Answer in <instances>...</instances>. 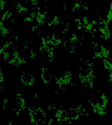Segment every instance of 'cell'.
Returning <instances> with one entry per match:
<instances>
[{
    "label": "cell",
    "instance_id": "cell-6",
    "mask_svg": "<svg viewBox=\"0 0 112 125\" xmlns=\"http://www.w3.org/2000/svg\"><path fill=\"white\" fill-rule=\"evenodd\" d=\"M103 66H104V67L109 70L110 72H112V63L110 62L108 60H106L105 59L104 62H103Z\"/></svg>",
    "mask_w": 112,
    "mask_h": 125
},
{
    "label": "cell",
    "instance_id": "cell-8",
    "mask_svg": "<svg viewBox=\"0 0 112 125\" xmlns=\"http://www.w3.org/2000/svg\"><path fill=\"white\" fill-rule=\"evenodd\" d=\"M108 82L112 83V72H110V73H109V78H108Z\"/></svg>",
    "mask_w": 112,
    "mask_h": 125
},
{
    "label": "cell",
    "instance_id": "cell-7",
    "mask_svg": "<svg viewBox=\"0 0 112 125\" xmlns=\"http://www.w3.org/2000/svg\"><path fill=\"white\" fill-rule=\"evenodd\" d=\"M100 99H101V103L100 104H103L106 105L108 103V97L105 94H102L100 96Z\"/></svg>",
    "mask_w": 112,
    "mask_h": 125
},
{
    "label": "cell",
    "instance_id": "cell-2",
    "mask_svg": "<svg viewBox=\"0 0 112 125\" xmlns=\"http://www.w3.org/2000/svg\"><path fill=\"white\" fill-rule=\"evenodd\" d=\"M21 80L24 84L26 86L33 85L34 82H35V79H34V77L32 76V75L29 74V73H25V72H23L21 75Z\"/></svg>",
    "mask_w": 112,
    "mask_h": 125
},
{
    "label": "cell",
    "instance_id": "cell-4",
    "mask_svg": "<svg viewBox=\"0 0 112 125\" xmlns=\"http://www.w3.org/2000/svg\"><path fill=\"white\" fill-rule=\"evenodd\" d=\"M79 113L77 111V109H68L66 111V120H76L79 116Z\"/></svg>",
    "mask_w": 112,
    "mask_h": 125
},
{
    "label": "cell",
    "instance_id": "cell-1",
    "mask_svg": "<svg viewBox=\"0 0 112 125\" xmlns=\"http://www.w3.org/2000/svg\"><path fill=\"white\" fill-rule=\"evenodd\" d=\"M30 117L33 124L40 125L44 123L45 121V113L41 108L33 109L30 111Z\"/></svg>",
    "mask_w": 112,
    "mask_h": 125
},
{
    "label": "cell",
    "instance_id": "cell-9",
    "mask_svg": "<svg viewBox=\"0 0 112 125\" xmlns=\"http://www.w3.org/2000/svg\"><path fill=\"white\" fill-rule=\"evenodd\" d=\"M3 80H4V77L2 76V73L1 72V71H0V83H2Z\"/></svg>",
    "mask_w": 112,
    "mask_h": 125
},
{
    "label": "cell",
    "instance_id": "cell-3",
    "mask_svg": "<svg viewBox=\"0 0 112 125\" xmlns=\"http://www.w3.org/2000/svg\"><path fill=\"white\" fill-rule=\"evenodd\" d=\"M24 107H25V103L22 95L18 94V96L16 97V103L14 106V111L18 114L21 111L22 108H23Z\"/></svg>",
    "mask_w": 112,
    "mask_h": 125
},
{
    "label": "cell",
    "instance_id": "cell-5",
    "mask_svg": "<svg viewBox=\"0 0 112 125\" xmlns=\"http://www.w3.org/2000/svg\"><path fill=\"white\" fill-rule=\"evenodd\" d=\"M41 78H42L43 80H44V81H45V83H48L49 82H50V80H51V79H52L51 75H50L47 70H45V71L42 72Z\"/></svg>",
    "mask_w": 112,
    "mask_h": 125
}]
</instances>
